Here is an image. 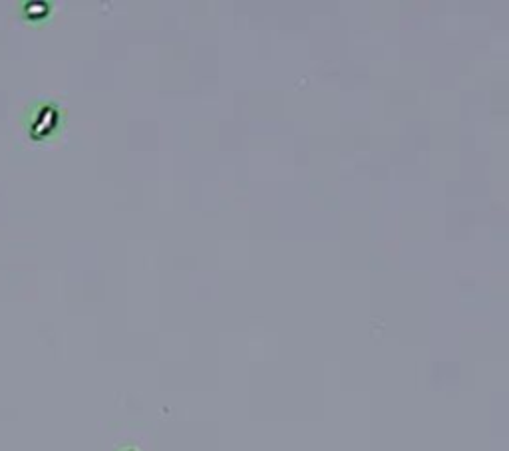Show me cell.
<instances>
[{"label":"cell","instance_id":"cell-1","mask_svg":"<svg viewBox=\"0 0 509 451\" xmlns=\"http://www.w3.org/2000/svg\"><path fill=\"white\" fill-rule=\"evenodd\" d=\"M22 125L26 136L36 143L58 138L66 125V109L52 100H40L26 109L22 116Z\"/></svg>","mask_w":509,"mask_h":451},{"label":"cell","instance_id":"cell-2","mask_svg":"<svg viewBox=\"0 0 509 451\" xmlns=\"http://www.w3.org/2000/svg\"><path fill=\"white\" fill-rule=\"evenodd\" d=\"M52 2H44V0H28L20 6V17L28 24H42L52 17Z\"/></svg>","mask_w":509,"mask_h":451}]
</instances>
